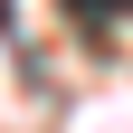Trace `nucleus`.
<instances>
[{"label": "nucleus", "instance_id": "obj_1", "mask_svg": "<svg viewBox=\"0 0 133 133\" xmlns=\"http://www.w3.org/2000/svg\"><path fill=\"white\" fill-rule=\"evenodd\" d=\"M0 19H10V0H0Z\"/></svg>", "mask_w": 133, "mask_h": 133}]
</instances>
